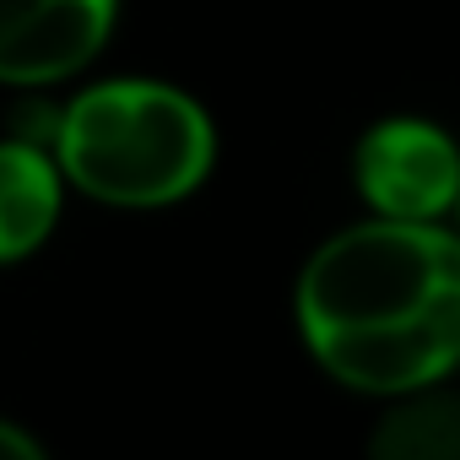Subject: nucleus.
<instances>
[{
  "label": "nucleus",
  "instance_id": "obj_1",
  "mask_svg": "<svg viewBox=\"0 0 460 460\" xmlns=\"http://www.w3.org/2000/svg\"><path fill=\"white\" fill-rule=\"evenodd\" d=\"M293 325L314 368L368 401L449 385L460 363V239L449 222L363 217L298 271Z\"/></svg>",
  "mask_w": 460,
  "mask_h": 460
},
{
  "label": "nucleus",
  "instance_id": "obj_2",
  "mask_svg": "<svg viewBox=\"0 0 460 460\" xmlns=\"http://www.w3.org/2000/svg\"><path fill=\"white\" fill-rule=\"evenodd\" d=\"M49 157L71 195L114 211H163L211 179L217 119L173 82L103 76L60 109Z\"/></svg>",
  "mask_w": 460,
  "mask_h": 460
},
{
  "label": "nucleus",
  "instance_id": "obj_3",
  "mask_svg": "<svg viewBox=\"0 0 460 460\" xmlns=\"http://www.w3.org/2000/svg\"><path fill=\"white\" fill-rule=\"evenodd\" d=\"M352 184L368 217L385 222H449L460 200V152L444 125L422 114L374 119L352 146Z\"/></svg>",
  "mask_w": 460,
  "mask_h": 460
},
{
  "label": "nucleus",
  "instance_id": "obj_4",
  "mask_svg": "<svg viewBox=\"0 0 460 460\" xmlns=\"http://www.w3.org/2000/svg\"><path fill=\"white\" fill-rule=\"evenodd\" d=\"M119 28V0H0V87L82 76Z\"/></svg>",
  "mask_w": 460,
  "mask_h": 460
},
{
  "label": "nucleus",
  "instance_id": "obj_5",
  "mask_svg": "<svg viewBox=\"0 0 460 460\" xmlns=\"http://www.w3.org/2000/svg\"><path fill=\"white\" fill-rule=\"evenodd\" d=\"M66 179L39 141H0V271L33 261L66 217Z\"/></svg>",
  "mask_w": 460,
  "mask_h": 460
},
{
  "label": "nucleus",
  "instance_id": "obj_6",
  "mask_svg": "<svg viewBox=\"0 0 460 460\" xmlns=\"http://www.w3.org/2000/svg\"><path fill=\"white\" fill-rule=\"evenodd\" d=\"M368 460H460V401L449 385L385 401L368 433Z\"/></svg>",
  "mask_w": 460,
  "mask_h": 460
},
{
  "label": "nucleus",
  "instance_id": "obj_7",
  "mask_svg": "<svg viewBox=\"0 0 460 460\" xmlns=\"http://www.w3.org/2000/svg\"><path fill=\"white\" fill-rule=\"evenodd\" d=\"M0 460H49V449H44L39 433H28L22 422L0 417Z\"/></svg>",
  "mask_w": 460,
  "mask_h": 460
}]
</instances>
